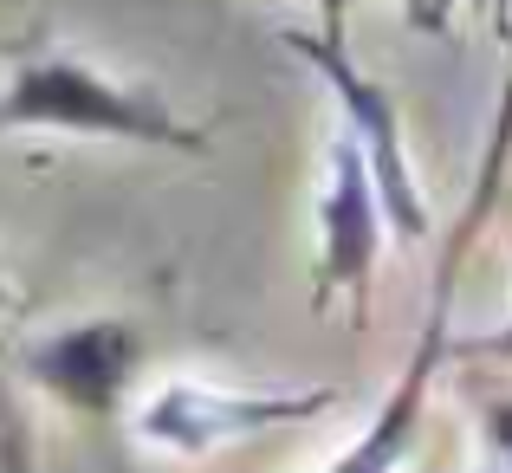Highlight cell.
<instances>
[{
    "instance_id": "obj_11",
    "label": "cell",
    "mask_w": 512,
    "mask_h": 473,
    "mask_svg": "<svg viewBox=\"0 0 512 473\" xmlns=\"http://www.w3.org/2000/svg\"><path fill=\"white\" fill-rule=\"evenodd\" d=\"M467 350H493V357H512V331H493V337H474Z\"/></svg>"
},
{
    "instance_id": "obj_14",
    "label": "cell",
    "mask_w": 512,
    "mask_h": 473,
    "mask_svg": "<svg viewBox=\"0 0 512 473\" xmlns=\"http://www.w3.org/2000/svg\"><path fill=\"white\" fill-rule=\"evenodd\" d=\"M500 7H506V0H500Z\"/></svg>"
},
{
    "instance_id": "obj_3",
    "label": "cell",
    "mask_w": 512,
    "mask_h": 473,
    "mask_svg": "<svg viewBox=\"0 0 512 473\" xmlns=\"http://www.w3.org/2000/svg\"><path fill=\"white\" fill-rule=\"evenodd\" d=\"M325 409H338V389H221L201 383V376H169L130 409V428H137L143 448L214 454L266 435V428L318 422Z\"/></svg>"
},
{
    "instance_id": "obj_2",
    "label": "cell",
    "mask_w": 512,
    "mask_h": 473,
    "mask_svg": "<svg viewBox=\"0 0 512 473\" xmlns=\"http://www.w3.org/2000/svg\"><path fill=\"white\" fill-rule=\"evenodd\" d=\"M325 33H305V26H286V46L299 52L305 65H312L318 78L331 85V98H338V111H344V130L357 137V150L370 156V175H376V195H383V208H389V234L402 240V247H415V240H428V201H422V188H415V169H409V143H402V111H396V98H389L383 85H376L370 72H363L357 59H350V46H344V13H338V0H325Z\"/></svg>"
},
{
    "instance_id": "obj_5",
    "label": "cell",
    "mask_w": 512,
    "mask_h": 473,
    "mask_svg": "<svg viewBox=\"0 0 512 473\" xmlns=\"http://www.w3.org/2000/svg\"><path fill=\"white\" fill-rule=\"evenodd\" d=\"M143 331L130 318H78L26 350V383L65 402L72 415H117L137 389Z\"/></svg>"
},
{
    "instance_id": "obj_1",
    "label": "cell",
    "mask_w": 512,
    "mask_h": 473,
    "mask_svg": "<svg viewBox=\"0 0 512 473\" xmlns=\"http://www.w3.org/2000/svg\"><path fill=\"white\" fill-rule=\"evenodd\" d=\"M7 130H72V137L156 143V150H208V137L182 124L163 98L117 85L72 52H39L13 65V78L0 85V137Z\"/></svg>"
},
{
    "instance_id": "obj_12",
    "label": "cell",
    "mask_w": 512,
    "mask_h": 473,
    "mask_svg": "<svg viewBox=\"0 0 512 473\" xmlns=\"http://www.w3.org/2000/svg\"><path fill=\"white\" fill-rule=\"evenodd\" d=\"M0 312H7V279H0Z\"/></svg>"
},
{
    "instance_id": "obj_4",
    "label": "cell",
    "mask_w": 512,
    "mask_h": 473,
    "mask_svg": "<svg viewBox=\"0 0 512 473\" xmlns=\"http://www.w3.org/2000/svg\"><path fill=\"white\" fill-rule=\"evenodd\" d=\"M389 240V208L376 195L370 156L357 150V137H331V175H325V201H318V286L312 305H350V331H363L376 312V260Z\"/></svg>"
},
{
    "instance_id": "obj_13",
    "label": "cell",
    "mask_w": 512,
    "mask_h": 473,
    "mask_svg": "<svg viewBox=\"0 0 512 473\" xmlns=\"http://www.w3.org/2000/svg\"><path fill=\"white\" fill-rule=\"evenodd\" d=\"M480 473H506V467H480Z\"/></svg>"
},
{
    "instance_id": "obj_8",
    "label": "cell",
    "mask_w": 512,
    "mask_h": 473,
    "mask_svg": "<svg viewBox=\"0 0 512 473\" xmlns=\"http://www.w3.org/2000/svg\"><path fill=\"white\" fill-rule=\"evenodd\" d=\"M0 473H39V461H33V435H26L20 409H13L7 396H0Z\"/></svg>"
},
{
    "instance_id": "obj_7",
    "label": "cell",
    "mask_w": 512,
    "mask_h": 473,
    "mask_svg": "<svg viewBox=\"0 0 512 473\" xmlns=\"http://www.w3.org/2000/svg\"><path fill=\"white\" fill-rule=\"evenodd\" d=\"M506 156H512V52H506V78H500V104H493V137H487V156H480L474 201H467L461 227H454V240H448V260H441V273H454V266H461V253L480 240L493 201H500V182H506Z\"/></svg>"
},
{
    "instance_id": "obj_10",
    "label": "cell",
    "mask_w": 512,
    "mask_h": 473,
    "mask_svg": "<svg viewBox=\"0 0 512 473\" xmlns=\"http://www.w3.org/2000/svg\"><path fill=\"white\" fill-rule=\"evenodd\" d=\"M454 7H461V0H409V20L422 26V33L448 39V26H454Z\"/></svg>"
},
{
    "instance_id": "obj_9",
    "label": "cell",
    "mask_w": 512,
    "mask_h": 473,
    "mask_svg": "<svg viewBox=\"0 0 512 473\" xmlns=\"http://www.w3.org/2000/svg\"><path fill=\"white\" fill-rule=\"evenodd\" d=\"M480 428H487V448L500 454V467L512 473V396L487 402V415H480Z\"/></svg>"
},
{
    "instance_id": "obj_6",
    "label": "cell",
    "mask_w": 512,
    "mask_h": 473,
    "mask_svg": "<svg viewBox=\"0 0 512 473\" xmlns=\"http://www.w3.org/2000/svg\"><path fill=\"white\" fill-rule=\"evenodd\" d=\"M448 299H454V286H448V279H435V305H428L422 337H415V350H409V363H402L396 389L383 396V409L370 415V428H363V435L350 441V448H344L325 473H396L402 461H409L415 435H422V415H428V389H435V370H441V357L454 350Z\"/></svg>"
}]
</instances>
